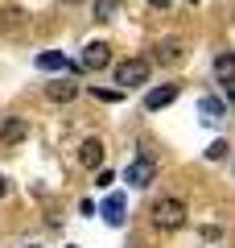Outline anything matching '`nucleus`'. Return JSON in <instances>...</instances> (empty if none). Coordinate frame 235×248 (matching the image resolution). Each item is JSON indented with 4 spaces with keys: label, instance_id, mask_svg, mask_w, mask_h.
<instances>
[{
    "label": "nucleus",
    "instance_id": "nucleus-1",
    "mask_svg": "<svg viewBox=\"0 0 235 248\" xmlns=\"http://www.w3.org/2000/svg\"><path fill=\"white\" fill-rule=\"evenodd\" d=\"M186 215H190L186 199L165 195V199H157V203H153V223H157V228H165V232H177L186 223Z\"/></svg>",
    "mask_w": 235,
    "mask_h": 248
},
{
    "label": "nucleus",
    "instance_id": "nucleus-2",
    "mask_svg": "<svg viewBox=\"0 0 235 248\" xmlns=\"http://www.w3.org/2000/svg\"><path fill=\"white\" fill-rule=\"evenodd\" d=\"M116 83H120V91L145 87L148 83V58H124L120 66H116Z\"/></svg>",
    "mask_w": 235,
    "mask_h": 248
},
{
    "label": "nucleus",
    "instance_id": "nucleus-3",
    "mask_svg": "<svg viewBox=\"0 0 235 248\" xmlns=\"http://www.w3.org/2000/svg\"><path fill=\"white\" fill-rule=\"evenodd\" d=\"M153 178H157V161L148 157V153H140V157H136V161H128V170H124V182L136 186V190H145Z\"/></svg>",
    "mask_w": 235,
    "mask_h": 248
},
{
    "label": "nucleus",
    "instance_id": "nucleus-4",
    "mask_svg": "<svg viewBox=\"0 0 235 248\" xmlns=\"http://www.w3.org/2000/svg\"><path fill=\"white\" fill-rule=\"evenodd\" d=\"M107 62H112V46L107 42H87L83 46V66L87 71H103Z\"/></svg>",
    "mask_w": 235,
    "mask_h": 248
},
{
    "label": "nucleus",
    "instance_id": "nucleus-5",
    "mask_svg": "<svg viewBox=\"0 0 235 248\" xmlns=\"http://www.w3.org/2000/svg\"><path fill=\"white\" fill-rule=\"evenodd\" d=\"M25 137H29V120H21V116H9V120L0 124V145H9V149L21 145Z\"/></svg>",
    "mask_w": 235,
    "mask_h": 248
},
{
    "label": "nucleus",
    "instance_id": "nucleus-6",
    "mask_svg": "<svg viewBox=\"0 0 235 248\" xmlns=\"http://www.w3.org/2000/svg\"><path fill=\"white\" fill-rule=\"evenodd\" d=\"M103 157H107V149H103L99 137H87V141L78 145V161H83L87 170H99V166H103Z\"/></svg>",
    "mask_w": 235,
    "mask_h": 248
},
{
    "label": "nucleus",
    "instance_id": "nucleus-7",
    "mask_svg": "<svg viewBox=\"0 0 235 248\" xmlns=\"http://www.w3.org/2000/svg\"><path fill=\"white\" fill-rule=\"evenodd\" d=\"M153 58L161 62V66H177V62L186 58V50H182V42H177V37H165V42L153 46Z\"/></svg>",
    "mask_w": 235,
    "mask_h": 248
},
{
    "label": "nucleus",
    "instance_id": "nucleus-8",
    "mask_svg": "<svg viewBox=\"0 0 235 248\" xmlns=\"http://www.w3.org/2000/svg\"><path fill=\"white\" fill-rule=\"evenodd\" d=\"M177 99V83H165V87H153L145 95V112H161V108H169Z\"/></svg>",
    "mask_w": 235,
    "mask_h": 248
},
{
    "label": "nucleus",
    "instance_id": "nucleus-9",
    "mask_svg": "<svg viewBox=\"0 0 235 248\" xmlns=\"http://www.w3.org/2000/svg\"><path fill=\"white\" fill-rule=\"evenodd\" d=\"M37 71H74V62H66V54H58V50H42L37 54Z\"/></svg>",
    "mask_w": 235,
    "mask_h": 248
},
{
    "label": "nucleus",
    "instance_id": "nucleus-10",
    "mask_svg": "<svg viewBox=\"0 0 235 248\" xmlns=\"http://www.w3.org/2000/svg\"><path fill=\"white\" fill-rule=\"evenodd\" d=\"M29 25V17H25V13H21V9H4V13H0V33H21V29H25Z\"/></svg>",
    "mask_w": 235,
    "mask_h": 248
},
{
    "label": "nucleus",
    "instance_id": "nucleus-11",
    "mask_svg": "<svg viewBox=\"0 0 235 248\" xmlns=\"http://www.w3.org/2000/svg\"><path fill=\"white\" fill-rule=\"evenodd\" d=\"M198 112H202V120L219 124V120L227 116V104H223V99H215V95H202V99H198Z\"/></svg>",
    "mask_w": 235,
    "mask_h": 248
},
{
    "label": "nucleus",
    "instance_id": "nucleus-12",
    "mask_svg": "<svg viewBox=\"0 0 235 248\" xmlns=\"http://www.w3.org/2000/svg\"><path fill=\"white\" fill-rule=\"evenodd\" d=\"M45 95L54 99V104H70V99L78 95V87L70 79H58V83H50V87H45Z\"/></svg>",
    "mask_w": 235,
    "mask_h": 248
},
{
    "label": "nucleus",
    "instance_id": "nucleus-13",
    "mask_svg": "<svg viewBox=\"0 0 235 248\" xmlns=\"http://www.w3.org/2000/svg\"><path fill=\"white\" fill-rule=\"evenodd\" d=\"M103 219L112 223V228H120V223H124V195H107L103 199Z\"/></svg>",
    "mask_w": 235,
    "mask_h": 248
},
{
    "label": "nucleus",
    "instance_id": "nucleus-14",
    "mask_svg": "<svg viewBox=\"0 0 235 248\" xmlns=\"http://www.w3.org/2000/svg\"><path fill=\"white\" fill-rule=\"evenodd\" d=\"M124 0H91V13H95V21H112L116 13H120Z\"/></svg>",
    "mask_w": 235,
    "mask_h": 248
},
{
    "label": "nucleus",
    "instance_id": "nucleus-15",
    "mask_svg": "<svg viewBox=\"0 0 235 248\" xmlns=\"http://www.w3.org/2000/svg\"><path fill=\"white\" fill-rule=\"evenodd\" d=\"M215 75L219 79H235V54H219L215 58Z\"/></svg>",
    "mask_w": 235,
    "mask_h": 248
},
{
    "label": "nucleus",
    "instance_id": "nucleus-16",
    "mask_svg": "<svg viewBox=\"0 0 235 248\" xmlns=\"http://www.w3.org/2000/svg\"><path fill=\"white\" fill-rule=\"evenodd\" d=\"M206 157H210V161H223V157H227V141H210Z\"/></svg>",
    "mask_w": 235,
    "mask_h": 248
},
{
    "label": "nucleus",
    "instance_id": "nucleus-17",
    "mask_svg": "<svg viewBox=\"0 0 235 248\" xmlns=\"http://www.w3.org/2000/svg\"><path fill=\"white\" fill-rule=\"evenodd\" d=\"M95 99H103V104H116V99H124V91H95Z\"/></svg>",
    "mask_w": 235,
    "mask_h": 248
},
{
    "label": "nucleus",
    "instance_id": "nucleus-18",
    "mask_svg": "<svg viewBox=\"0 0 235 248\" xmlns=\"http://www.w3.org/2000/svg\"><path fill=\"white\" fill-rule=\"evenodd\" d=\"M116 178H112V170H99V178H95V186H112Z\"/></svg>",
    "mask_w": 235,
    "mask_h": 248
},
{
    "label": "nucleus",
    "instance_id": "nucleus-19",
    "mask_svg": "<svg viewBox=\"0 0 235 248\" xmlns=\"http://www.w3.org/2000/svg\"><path fill=\"white\" fill-rule=\"evenodd\" d=\"M128 248H148V244H145V240H136V236H132V240H128Z\"/></svg>",
    "mask_w": 235,
    "mask_h": 248
},
{
    "label": "nucleus",
    "instance_id": "nucleus-20",
    "mask_svg": "<svg viewBox=\"0 0 235 248\" xmlns=\"http://www.w3.org/2000/svg\"><path fill=\"white\" fill-rule=\"evenodd\" d=\"M148 4H153V9H165V4H174V0H148Z\"/></svg>",
    "mask_w": 235,
    "mask_h": 248
},
{
    "label": "nucleus",
    "instance_id": "nucleus-21",
    "mask_svg": "<svg viewBox=\"0 0 235 248\" xmlns=\"http://www.w3.org/2000/svg\"><path fill=\"white\" fill-rule=\"evenodd\" d=\"M4 190H9V178H4V174H0V199H4Z\"/></svg>",
    "mask_w": 235,
    "mask_h": 248
},
{
    "label": "nucleus",
    "instance_id": "nucleus-22",
    "mask_svg": "<svg viewBox=\"0 0 235 248\" xmlns=\"http://www.w3.org/2000/svg\"><path fill=\"white\" fill-rule=\"evenodd\" d=\"M62 4H78V0H62Z\"/></svg>",
    "mask_w": 235,
    "mask_h": 248
},
{
    "label": "nucleus",
    "instance_id": "nucleus-23",
    "mask_svg": "<svg viewBox=\"0 0 235 248\" xmlns=\"http://www.w3.org/2000/svg\"><path fill=\"white\" fill-rule=\"evenodd\" d=\"M29 248H37V244H29Z\"/></svg>",
    "mask_w": 235,
    "mask_h": 248
}]
</instances>
